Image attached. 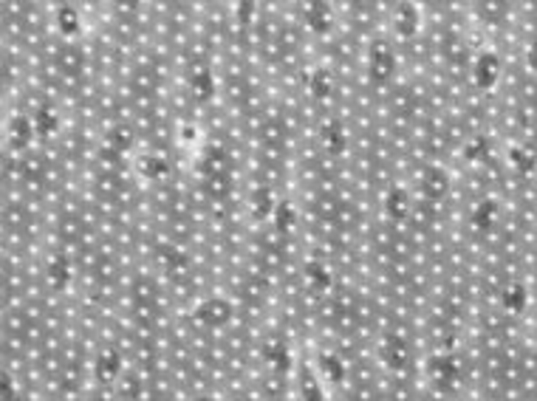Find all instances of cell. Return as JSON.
Here are the masks:
<instances>
[{
  "instance_id": "cell-5",
  "label": "cell",
  "mask_w": 537,
  "mask_h": 401,
  "mask_svg": "<svg viewBox=\"0 0 537 401\" xmlns=\"http://www.w3.org/2000/svg\"><path fill=\"white\" fill-rule=\"evenodd\" d=\"M487 147V139H473V145H467V159H484Z\"/></svg>"
},
{
  "instance_id": "cell-7",
  "label": "cell",
  "mask_w": 537,
  "mask_h": 401,
  "mask_svg": "<svg viewBox=\"0 0 537 401\" xmlns=\"http://www.w3.org/2000/svg\"><path fill=\"white\" fill-rule=\"evenodd\" d=\"M535 339H537V325H535Z\"/></svg>"
},
{
  "instance_id": "cell-1",
  "label": "cell",
  "mask_w": 537,
  "mask_h": 401,
  "mask_svg": "<svg viewBox=\"0 0 537 401\" xmlns=\"http://www.w3.org/2000/svg\"><path fill=\"white\" fill-rule=\"evenodd\" d=\"M498 74H501V60H498V54H492V51H484V54L475 60V65H473V79H475L478 88L495 85Z\"/></svg>"
},
{
  "instance_id": "cell-2",
  "label": "cell",
  "mask_w": 537,
  "mask_h": 401,
  "mask_svg": "<svg viewBox=\"0 0 537 401\" xmlns=\"http://www.w3.org/2000/svg\"><path fill=\"white\" fill-rule=\"evenodd\" d=\"M501 303H504L507 311L521 314V311H526V305H529V288H526L524 283H512V280H507L504 288H501Z\"/></svg>"
},
{
  "instance_id": "cell-6",
  "label": "cell",
  "mask_w": 537,
  "mask_h": 401,
  "mask_svg": "<svg viewBox=\"0 0 537 401\" xmlns=\"http://www.w3.org/2000/svg\"><path fill=\"white\" fill-rule=\"evenodd\" d=\"M529 65H532V68H537V40L532 43V45H529Z\"/></svg>"
},
{
  "instance_id": "cell-4",
  "label": "cell",
  "mask_w": 537,
  "mask_h": 401,
  "mask_svg": "<svg viewBox=\"0 0 537 401\" xmlns=\"http://www.w3.org/2000/svg\"><path fill=\"white\" fill-rule=\"evenodd\" d=\"M207 325H221V322H227V317H230V305L224 303V300H210V303H204V308H201V314H198Z\"/></svg>"
},
{
  "instance_id": "cell-3",
  "label": "cell",
  "mask_w": 537,
  "mask_h": 401,
  "mask_svg": "<svg viewBox=\"0 0 537 401\" xmlns=\"http://www.w3.org/2000/svg\"><path fill=\"white\" fill-rule=\"evenodd\" d=\"M371 68H373V77H376L379 82L390 77V71H393V54H390V48H388L385 43L373 45V54H371Z\"/></svg>"
}]
</instances>
